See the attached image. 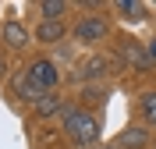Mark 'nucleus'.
<instances>
[{"instance_id": "obj_3", "label": "nucleus", "mask_w": 156, "mask_h": 149, "mask_svg": "<svg viewBox=\"0 0 156 149\" xmlns=\"http://www.w3.org/2000/svg\"><path fill=\"white\" fill-rule=\"evenodd\" d=\"M110 36V21L103 18V14H85V18L75 25V43H82V46H96V43H103Z\"/></svg>"}, {"instance_id": "obj_15", "label": "nucleus", "mask_w": 156, "mask_h": 149, "mask_svg": "<svg viewBox=\"0 0 156 149\" xmlns=\"http://www.w3.org/2000/svg\"><path fill=\"white\" fill-rule=\"evenodd\" d=\"M4 71H7V64H4V57H0V82H4Z\"/></svg>"}, {"instance_id": "obj_9", "label": "nucleus", "mask_w": 156, "mask_h": 149, "mask_svg": "<svg viewBox=\"0 0 156 149\" xmlns=\"http://www.w3.org/2000/svg\"><path fill=\"white\" fill-rule=\"evenodd\" d=\"M138 117H142L146 128H156V89H149V92L138 96Z\"/></svg>"}, {"instance_id": "obj_11", "label": "nucleus", "mask_w": 156, "mask_h": 149, "mask_svg": "<svg viewBox=\"0 0 156 149\" xmlns=\"http://www.w3.org/2000/svg\"><path fill=\"white\" fill-rule=\"evenodd\" d=\"M39 21H60L64 14H68V4L64 0H39Z\"/></svg>"}, {"instance_id": "obj_4", "label": "nucleus", "mask_w": 156, "mask_h": 149, "mask_svg": "<svg viewBox=\"0 0 156 149\" xmlns=\"http://www.w3.org/2000/svg\"><path fill=\"white\" fill-rule=\"evenodd\" d=\"M0 39H4V46H11V50H25V46H29V43H32V32L29 29H25V21H18V18H14V21H4V29H0Z\"/></svg>"}, {"instance_id": "obj_2", "label": "nucleus", "mask_w": 156, "mask_h": 149, "mask_svg": "<svg viewBox=\"0 0 156 149\" xmlns=\"http://www.w3.org/2000/svg\"><path fill=\"white\" fill-rule=\"evenodd\" d=\"M60 121H64L68 139L75 142L78 149H96L99 142H103V121H99V114H92V110H85V107H64Z\"/></svg>"}, {"instance_id": "obj_12", "label": "nucleus", "mask_w": 156, "mask_h": 149, "mask_svg": "<svg viewBox=\"0 0 156 149\" xmlns=\"http://www.w3.org/2000/svg\"><path fill=\"white\" fill-rule=\"evenodd\" d=\"M114 11H117V14H124L128 21H142V18H146V4H135V0H117Z\"/></svg>"}, {"instance_id": "obj_10", "label": "nucleus", "mask_w": 156, "mask_h": 149, "mask_svg": "<svg viewBox=\"0 0 156 149\" xmlns=\"http://www.w3.org/2000/svg\"><path fill=\"white\" fill-rule=\"evenodd\" d=\"M121 57H124L135 71H146V68H149V53H142L135 39H124V50H121Z\"/></svg>"}, {"instance_id": "obj_6", "label": "nucleus", "mask_w": 156, "mask_h": 149, "mask_svg": "<svg viewBox=\"0 0 156 149\" xmlns=\"http://www.w3.org/2000/svg\"><path fill=\"white\" fill-rule=\"evenodd\" d=\"M64 36H68V25H64V21H39L36 32H32V39H36V43H46V46L60 43Z\"/></svg>"}, {"instance_id": "obj_13", "label": "nucleus", "mask_w": 156, "mask_h": 149, "mask_svg": "<svg viewBox=\"0 0 156 149\" xmlns=\"http://www.w3.org/2000/svg\"><path fill=\"white\" fill-rule=\"evenodd\" d=\"M146 53H149V60H156V39H149V46H146Z\"/></svg>"}, {"instance_id": "obj_14", "label": "nucleus", "mask_w": 156, "mask_h": 149, "mask_svg": "<svg viewBox=\"0 0 156 149\" xmlns=\"http://www.w3.org/2000/svg\"><path fill=\"white\" fill-rule=\"evenodd\" d=\"M96 149H121V146H117V142H99Z\"/></svg>"}, {"instance_id": "obj_5", "label": "nucleus", "mask_w": 156, "mask_h": 149, "mask_svg": "<svg viewBox=\"0 0 156 149\" xmlns=\"http://www.w3.org/2000/svg\"><path fill=\"white\" fill-rule=\"evenodd\" d=\"M117 146L121 149H146L149 146V128L146 124H128V128L117 135Z\"/></svg>"}, {"instance_id": "obj_7", "label": "nucleus", "mask_w": 156, "mask_h": 149, "mask_svg": "<svg viewBox=\"0 0 156 149\" xmlns=\"http://www.w3.org/2000/svg\"><path fill=\"white\" fill-rule=\"evenodd\" d=\"M32 114H36V117L64 114V96H60V92H43L39 99H32Z\"/></svg>"}, {"instance_id": "obj_8", "label": "nucleus", "mask_w": 156, "mask_h": 149, "mask_svg": "<svg viewBox=\"0 0 156 149\" xmlns=\"http://www.w3.org/2000/svg\"><path fill=\"white\" fill-rule=\"evenodd\" d=\"M103 75H107V57H89L78 64L75 82H92V78H103Z\"/></svg>"}, {"instance_id": "obj_1", "label": "nucleus", "mask_w": 156, "mask_h": 149, "mask_svg": "<svg viewBox=\"0 0 156 149\" xmlns=\"http://www.w3.org/2000/svg\"><path fill=\"white\" fill-rule=\"evenodd\" d=\"M57 85H60V71L50 57H32L25 71L14 75V89L21 99H39L43 92H57Z\"/></svg>"}]
</instances>
